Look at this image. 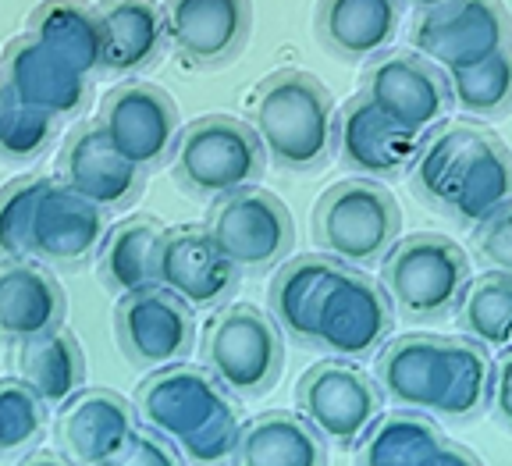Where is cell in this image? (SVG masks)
Segmentation results:
<instances>
[{
  "instance_id": "6da1fadb",
  "label": "cell",
  "mask_w": 512,
  "mask_h": 466,
  "mask_svg": "<svg viewBox=\"0 0 512 466\" xmlns=\"http://www.w3.org/2000/svg\"><path fill=\"white\" fill-rule=\"evenodd\" d=\"M409 182L424 203L473 228L512 200V150L480 125H434L416 150Z\"/></svg>"
},
{
  "instance_id": "7a4b0ae2",
  "label": "cell",
  "mask_w": 512,
  "mask_h": 466,
  "mask_svg": "<svg viewBox=\"0 0 512 466\" xmlns=\"http://www.w3.org/2000/svg\"><path fill=\"white\" fill-rule=\"evenodd\" d=\"M136 417L168 434L185 463H228L239 449L242 413L232 392L210 370L185 360L157 367L139 385Z\"/></svg>"
},
{
  "instance_id": "3957f363",
  "label": "cell",
  "mask_w": 512,
  "mask_h": 466,
  "mask_svg": "<svg viewBox=\"0 0 512 466\" xmlns=\"http://www.w3.org/2000/svg\"><path fill=\"white\" fill-rule=\"evenodd\" d=\"M253 125L285 171H313L335 146V100L310 72H274L253 97Z\"/></svg>"
},
{
  "instance_id": "277c9868",
  "label": "cell",
  "mask_w": 512,
  "mask_h": 466,
  "mask_svg": "<svg viewBox=\"0 0 512 466\" xmlns=\"http://www.w3.org/2000/svg\"><path fill=\"white\" fill-rule=\"evenodd\" d=\"M470 278L473 271L466 250L438 232L395 239V246L381 260V289L413 324H434L456 314Z\"/></svg>"
},
{
  "instance_id": "5b68a950",
  "label": "cell",
  "mask_w": 512,
  "mask_h": 466,
  "mask_svg": "<svg viewBox=\"0 0 512 466\" xmlns=\"http://www.w3.org/2000/svg\"><path fill=\"white\" fill-rule=\"evenodd\" d=\"M267 146L256 125L228 114H207L178 132L171 171L185 193L217 200L256 185L267 171Z\"/></svg>"
},
{
  "instance_id": "8992f818",
  "label": "cell",
  "mask_w": 512,
  "mask_h": 466,
  "mask_svg": "<svg viewBox=\"0 0 512 466\" xmlns=\"http://www.w3.org/2000/svg\"><path fill=\"white\" fill-rule=\"evenodd\" d=\"M399 203L370 178L335 182L313 207V239L328 257L352 267L381 264L399 239Z\"/></svg>"
},
{
  "instance_id": "52a82bcc",
  "label": "cell",
  "mask_w": 512,
  "mask_h": 466,
  "mask_svg": "<svg viewBox=\"0 0 512 466\" xmlns=\"http://www.w3.org/2000/svg\"><path fill=\"white\" fill-rule=\"evenodd\" d=\"M203 363L232 395L260 399L278 385L285 363L278 321L253 303L224 306L203 335Z\"/></svg>"
},
{
  "instance_id": "ba28073f",
  "label": "cell",
  "mask_w": 512,
  "mask_h": 466,
  "mask_svg": "<svg viewBox=\"0 0 512 466\" xmlns=\"http://www.w3.org/2000/svg\"><path fill=\"white\" fill-rule=\"evenodd\" d=\"M299 413L310 420L313 431L335 449H360L374 420L381 417L384 392L377 378L356 360L313 363L296 385Z\"/></svg>"
},
{
  "instance_id": "9c48e42d",
  "label": "cell",
  "mask_w": 512,
  "mask_h": 466,
  "mask_svg": "<svg viewBox=\"0 0 512 466\" xmlns=\"http://www.w3.org/2000/svg\"><path fill=\"white\" fill-rule=\"evenodd\" d=\"M207 228L217 246L239 264V271L249 274L285 264L288 253L296 250V221L278 196L260 189V182L217 196Z\"/></svg>"
},
{
  "instance_id": "30bf717a",
  "label": "cell",
  "mask_w": 512,
  "mask_h": 466,
  "mask_svg": "<svg viewBox=\"0 0 512 466\" xmlns=\"http://www.w3.org/2000/svg\"><path fill=\"white\" fill-rule=\"evenodd\" d=\"M395 328V306L381 282H370L367 274L338 267L331 274L328 292L320 299L317 331L313 346L328 349L331 356L342 360H370L377 349L392 338Z\"/></svg>"
},
{
  "instance_id": "8fae6325",
  "label": "cell",
  "mask_w": 512,
  "mask_h": 466,
  "mask_svg": "<svg viewBox=\"0 0 512 466\" xmlns=\"http://www.w3.org/2000/svg\"><path fill=\"white\" fill-rule=\"evenodd\" d=\"M409 43L420 57L456 72L512 47V18L502 0H445L416 15Z\"/></svg>"
},
{
  "instance_id": "7c38bea8",
  "label": "cell",
  "mask_w": 512,
  "mask_h": 466,
  "mask_svg": "<svg viewBox=\"0 0 512 466\" xmlns=\"http://www.w3.org/2000/svg\"><path fill=\"white\" fill-rule=\"evenodd\" d=\"M114 335L136 367L157 370L168 363L189 360L196 346V317L192 306L182 303L164 285L118 296L114 306Z\"/></svg>"
},
{
  "instance_id": "4fadbf2b",
  "label": "cell",
  "mask_w": 512,
  "mask_h": 466,
  "mask_svg": "<svg viewBox=\"0 0 512 466\" xmlns=\"http://www.w3.org/2000/svg\"><path fill=\"white\" fill-rule=\"evenodd\" d=\"M96 125L107 132L114 150L125 153L128 161L143 171L160 168L171 161V150L178 143L182 121L178 104L153 82H121L100 104Z\"/></svg>"
},
{
  "instance_id": "5bb4252c",
  "label": "cell",
  "mask_w": 512,
  "mask_h": 466,
  "mask_svg": "<svg viewBox=\"0 0 512 466\" xmlns=\"http://www.w3.org/2000/svg\"><path fill=\"white\" fill-rule=\"evenodd\" d=\"M363 93L384 114H392L399 125L420 132V136L441 125L452 107L445 72L416 50H395V54L388 50V54L374 57L363 72Z\"/></svg>"
},
{
  "instance_id": "9a60e30c",
  "label": "cell",
  "mask_w": 512,
  "mask_h": 466,
  "mask_svg": "<svg viewBox=\"0 0 512 466\" xmlns=\"http://www.w3.org/2000/svg\"><path fill=\"white\" fill-rule=\"evenodd\" d=\"M239 264L221 250L207 225H182L160 242V285L192 310H214L239 289Z\"/></svg>"
},
{
  "instance_id": "2e32d148",
  "label": "cell",
  "mask_w": 512,
  "mask_h": 466,
  "mask_svg": "<svg viewBox=\"0 0 512 466\" xmlns=\"http://www.w3.org/2000/svg\"><path fill=\"white\" fill-rule=\"evenodd\" d=\"M424 136L384 114L367 93L345 100L335 114V146L342 164L370 178H392L413 168V157Z\"/></svg>"
},
{
  "instance_id": "e0dca14e",
  "label": "cell",
  "mask_w": 512,
  "mask_h": 466,
  "mask_svg": "<svg viewBox=\"0 0 512 466\" xmlns=\"http://www.w3.org/2000/svg\"><path fill=\"white\" fill-rule=\"evenodd\" d=\"M164 29L171 47L192 65H228L242 54L253 33V4L249 0H168Z\"/></svg>"
},
{
  "instance_id": "ac0fdd59",
  "label": "cell",
  "mask_w": 512,
  "mask_h": 466,
  "mask_svg": "<svg viewBox=\"0 0 512 466\" xmlns=\"http://www.w3.org/2000/svg\"><path fill=\"white\" fill-rule=\"evenodd\" d=\"M136 410L111 388H79L57 410V445L82 466H111L136 431Z\"/></svg>"
},
{
  "instance_id": "d6986e66",
  "label": "cell",
  "mask_w": 512,
  "mask_h": 466,
  "mask_svg": "<svg viewBox=\"0 0 512 466\" xmlns=\"http://www.w3.org/2000/svg\"><path fill=\"white\" fill-rule=\"evenodd\" d=\"M61 178L68 189L104 210H121L143 193L146 171L114 150L100 125H82L64 139Z\"/></svg>"
},
{
  "instance_id": "ffe728a7",
  "label": "cell",
  "mask_w": 512,
  "mask_h": 466,
  "mask_svg": "<svg viewBox=\"0 0 512 466\" xmlns=\"http://www.w3.org/2000/svg\"><path fill=\"white\" fill-rule=\"evenodd\" d=\"M104 235V207L89 203L64 182H47L32 217V257L54 267H79L82 260L100 253Z\"/></svg>"
},
{
  "instance_id": "44dd1931",
  "label": "cell",
  "mask_w": 512,
  "mask_h": 466,
  "mask_svg": "<svg viewBox=\"0 0 512 466\" xmlns=\"http://www.w3.org/2000/svg\"><path fill=\"white\" fill-rule=\"evenodd\" d=\"M445 370L448 338L413 331V335L388 338L377 349L374 378L395 406L438 413L441 392H445Z\"/></svg>"
},
{
  "instance_id": "7402d4cb",
  "label": "cell",
  "mask_w": 512,
  "mask_h": 466,
  "mask_svg": "<svg viewBox=\"0 0 512 466\" xmlns=\"http://www.w3.org/2000/svg\"><path fill=\"white\" fill-rule=\"evenodd\" d=\"M360 463L367 466H477L480 459L466 445L448 442L424 410L381 413L360 442Z\"/></svg>"
},
{
  "instance_id": "603a6c76",
  "label": "cell",
  "mask_w": 512,
  "mask_h": 466,
  "mask_svg": "<svg viewBox=\"0 0 512 466\" xmlns=\"http://www.w3.org/2000/svg\"><path fill=\"white\" fill-rule=\"evenodd\" d=\"M4 86L22 104L43 107V111L57 114V118L75 114L89 100L86 75L68 65V61H61L32 33L18 36L8 47V54H4Z\"/></svg>"
},
{
  "instance_id": "cb8c5ba5",
  "label": "cell",
  "mask_w": 512,
  "mask_h": 466,
  "mask_svg": "<svg viewBox=\"0 0 512 466\" xmlns=\"http://www.w3.org/2000/svg\"><path fill=\"white\" fill-rule=\"evenodd\" d=\"M68 296L47 267L32 257H8L0 264V335L25 342L64 324Z\"/></svg>"
},
{
  "instance_id": "d4e9b609",
  "label": "cell",
  "mask_w": 512,
  "mask_h": 466,
  "mask_svg": "<svg viewBox=\"0 0 512 466\" xmlns=\"http://www.w3.org/2000/svg\"><path fill=\"white\" fill-rule=\"evenodd\" d=\"M406 0H320V43L342 61H374L399 40Z\"/></svg>"
},
{
  "instance_id": "484cf974",
  "label": "cell",
  "mask_w": 512,
  "mask_h": 466,
  "mask_svg": "<svg viewBox=\"0 0 512 466\" xmlns=\"http://www.w3.org/2000/svg\"><path fill=\"white\" fill-rule=\"evenodd\" d=\"M100 11V33H104V57L100 72L136 75L157 61L160 47L168 40L164 8L153 0H107Z\"/></svg>"
},
{
  "instance_id": "4316f807",
  "label": "cell",
  "mask_w": 512,
  "mask_h": 466,
  "mask_svg": "<svg viewBox=\"0 0 512 466\" xmlns=\"http://www.w3.org/2000/svg\"><path fill=\"white\" fill-rule=\"evenodd\" d=\"M342 267V260L328 257V253H306V257H292L288 264L278 267L271 282V317L288 338H296L303 346H313V331H317V310L320 299L328 292L331 274Z\"/></svg>"
},
{
  "instance_id": "83f0119b",
  "label": "cell",
  "mask_w": 512,
  "mask_h": 466,
  "mask_svg": "<svg viewBox=\"0 0 512 466\" xmlns=\"http://www.w3.org/2000/svg\"><path fill=\"white\" fill-rule=\"evenodd\" d=\"M160 242L164 228L157 217H128L100 242V278L114 296L160 285Z\"/></svg>"
},
{
  "instance_id": "f1b7e54d",
  "label": "cell",
  "mask_w": 512,
  "mask_h": 466,
  "mask_svg": "<svg viewBox=\"0 0 512 466\" xmlns=\"http://www.w3.org/2000/svg\"><path fill=\"white\" fill-rule=\"evenodd\" d=\"M324 438L306 417L271 410L242 424L235 463L242 466H320L328 459Z\"/></svg>"
},
{
  "instance_id": "f546056e",
  "label": "cell",
  "mask_w": 512,
  "mask_h": 466,
  "mask_svg": "<svg viewBox=\"0 0 512 466\" xmlns=\"http://www.w3.org/2000/svg\"><path fill=\"white\" fill-rule=\"evenodd\" d=\"M18 370L22 381L40 395L43 406L61 410L82 385H86V356L79 342L64 328L43 331L36 338L18 342Z\"/></svg>"
},
{
  "instance_id": "4dcf8cb0",
  "label": "cell",
  "mask_w": 512,
  "mask_h": 466,
  "mask_svg": "<svg viewBox=\"0 0 512 466\" xmlns=\"http://www.w3.org/2000/svg\"><path fill=\"white\" fill-rule=\"evenodd\" d=\"M29 33L54 50L61 61L79 68L82 75L100 72L104 57V33H100V11L82 0H47L32 11Z\"/></svg>"
},
{
  "instance_id": "1f68e13d",
  "label": "cell",
  "mask_w": 512,
  "mask_h": 466,
  "mask_svg": "<svg viewBox=\"0 0 512 466\" xmlns=\"http://www.w3.org/2000/svg\"><path fill=\"white\" fill-rule=\"evenodd\" d=\"M491 385H495V363H491L488 349L466 335L448 338L445 392H441L434 417L456 420V424L480 417L491 402Z\"/></svg>"
},
{
  "instance_id": "d6a6232c",
  "label": "cell",
  "mask_w": 512,
  "mask_h": 466,
  "mask_svg": "<svg viewBox=\"0 0 512 466\" xmlns=\"http://www.w3.org/2000/svg\"><path fill=\"white\" fill-rule=\"evenodd\" d=\"M459 331L484 349H502L512 342V274L491 271L477 274L466 285L463 299L456 306Z\"/></svg>"
},
{
  "instance_id": "836d02e7",
  "label": "cell",
  "mask_w": 512,
  "mask_h": 466,
  "mask_svg": "<svg viewBox=\"0 0 512 466\" xmlns=\"http://www.w3.org/2000/svg\"><path fill=\"white\" fill-rule=\"evenodd\" d=\"M448 97L473 118H505L512 111V47L484 57L470 68L445 72Z\"/></svg>"
},
{
  "instance_id": "e575fe53",
  "label": "cell",
  "mask_w": 512,
  "mask_h": 466,
  "mask_svg": "<svg viewBox=\"0 0 512 466\" xmlns=\"http://www.w3.org/2000/svg\"><path fill=\"white\" fill-rule=\"evenodd\" d=\"M57 136V114L22 104L18 97L4 100L0 111V157L4 161H36Z\"/></svg>"
},
{
  "instance_id": "d590c367",
  "label": "cell",
  "mask_w": 512,
  "mask_h": 466,
  "mask_svg": "<svg viewBox=\"0 0 512 466\" xmlns=\"http://www.w3.org/2000/svg\"><path fill=\"white\" fill-rule=\"evenodd\" d=\"M47 406L22 378L0 381V456L40 442Z\"/></svg>"
},
{
  "instance_id": "8d00e7d4",
  "label": "cell",
  "mask_w": 512,
  "mask_h": 466,
  "mask_svg": "<svg viewBox=\"0 0 512 466\" xmlns=\"http://www.w3.org/2000/svg\"><path fill=\"white\" fill-rule=\"evenodd\" d=\"M50 178H18L0 189V257H32V217Z\"/></svg>"
},
{
  "instance_id": "74e56055",
  "label": "cell",
  "mask_w": 512,
  "mask_h": 466,
  "mask_svg": "<svg viewBox=\"0 0 512 466\" xmlns=\"http://www.w3.org/2000/svg\"><path fill=\"white\" fill-rule=\"evenodd\" d=\"M473 250L488 267L512 274V200L473 225Z\"/></svg>"
},
{
  "instance_id": "f35d334b",
  "label": "cell",
  "mask_w": 512,
  "mask_h": 466,
  "mask_svg": "<svg viewBox=\"0 0 512 466\" xmlns=\"http://www.w3.org/2000/svg\"><path fill=\"white\" fill-rule=\"evenodd\" d=\"M118 463H125V466H175V463H182V452H178V445L171 442L168 434H160L157 427L136 424V431H132V438H128Z\"/></svg>"
},
{
  "instance_id": "ab89813d",
  "label": "cell",
  "mask_w": 512,
  "mask_h": 466,
  "mask_svg": "<svg viewBox=\"0 0 512 466\" xmlns=\"http://www.w3.org/2000/svg\"><path fill=\"white\" fill-rule=\"evenodd\" d=\"M491 410L502 420V427L512 431V349L498 356L495 363V385H491Z\"/></svg>"
},
{
  "instance_id": "60d3db41",
  "label": "cell",
  "mask_w": 512,
  "mask_h": 466,
  "mask_svg": "<svg viewBox=\"0 0 512 466\" xmlns=\"http://www.w3.org/2000/svg\"><path fill=\"white\" fill-rule=\"evenodd\" d=\"M406 4H413L416 11H431V8H438V4H445V0H406Z\"/></svg>"
},
{
  "instance_id": "b9f144b4",
  "label": "cell",
  "mask_w": 512,
  "mask_h": 466,
  "mask_svg": "<svg viewBox=\"0 0 512 466\" xmlns=\"http://www.w3.org/2000/svg\"><path fill=\"white\" fill-rule=\"evenodd\" d=\"M4 100H8V86H4V79H0V111H4Z\"/></svg>"
}]
</instances>
